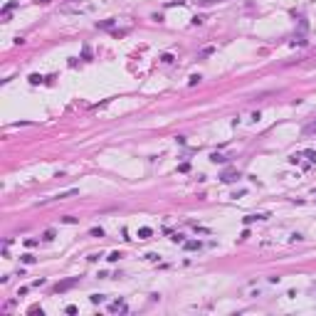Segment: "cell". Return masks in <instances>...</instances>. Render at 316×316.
<instances>
[{"mask_svg": "<svg viewBox=\"0 0 316 316\" xmlns=\"http://www.w3.org/2000/svg\"><path fill=\"white\" fill-rule=\"evenodd\" d=\"M20 259H22L25 264H35V262H37V257H32V254H22Z\"/></svg>", "mask_w": 316, "mask_h": 316, "instance_id": "14", "label": "cell"}, {"mask_svg": "<svg viewBox=\"0 0 316 316\" xmlns=\"http://www.w3.org/2000/svg\"><path fill=\"white\" fill-rule=\"evenodd\" d=\"M178 171H180V173H188V171H190V163H180Z\"/></svg>", "mask_w": 316, "mask_h": 316, "instance_id": "19", "label": "cell"}, {"mask_svg": "<svg viewBox=\"0 0 316 316\" xmlns=\"http://www.w3.org/2000/svg\"><path fill=\"white\" fill-rule=\"evenodd\" d=\"M210 161H212V163H225L227 158H225V156H220V153H210Z\"/></svg>", "mask_w": 316, "mask_h": 316, "instance_id": "12", "label": "cell"}, {"mask_svg": "<svg viewBox=\"0 0 316 316\" xmlns=\"http://www.w3.org/2000/svg\"><path fill=\"white\" fill-rule=\"evenodd\" d=\"M151 235H153L151 227H141V230H138V240H151Z\"/></svg>", "mask_w": 316, "mask_h": 316, "instance_id": "6", "label": "cell"}, {"mask_svg": "<svg viewBox=\"0 0 316 316\" xmlns=\"http://www.w3.org/2000/svg\"><path fill=\"white\" fill-rule=\"evenodd\" d=\"M215 3H222V0H200V5H215Z\"/></svg>", "mask_w": 316, "mask_h": 316, "instance_id": "25", "label": "cell"}, {"mask_svg": "<svg viewBox=\"0 0 316 316\" xmlns=\"http://www.w3.org/2000/svg\"><path fill=\"white\" fill-rule=\"evenodd\" d=\"M212 52H215V47H212V45H210V47H202V49H200V57H210Z\"/></svg>", "mask_w": 316, "mask_h": 316, "instance_id": "13", "label": "cell"}, {"mask_svg": "<svg viewBox=\"0 0 316 316\" xmlns=\"http://www.w3.org/2000/svg\"><path fill=\"white\" fill-rule=\"evenodd\" d=\"M161 59H163L165 64H171V62H173V54H168V52H165V54H163V57H161Z\"/></svg>", "mask_w": 316, "mask_h": 316, "instance_id": "23", "label": "cell"}, {"mask_svg": "<svg viewBox=\"0 0 316 316\" xmlns=\"http://www.w3.org/2000/svg\"><path fill=\"white\" fill-rule=\"evenodd\" d=\"M64 311H67V314H77V311H79V309H77V306H74V304H69V306H67V309H64Z\"/></svg>", "mask_w": 316, "mask_h": 316, "instance_id": "27", "label": "cell"}, {"mask_svg": "<svg viewBox=\"0 0 316 316\" xmlns=\"http://www.w3.org/2000/svg\"><path fill=\"white\" fill-rule=\"evenodd\" d=\"M62 222H67V225H74V222H77V217H72V215H67V217H62Z\"/></svg>", "mask_w": 316, "mask_h": 316, "instance_id": "22", "label": "cell"}, {"mask_svg": "<svg viewBox=\"0 0 316 316\" xmlns=\"http://www.w3.org/2000/svg\"><path fill=\"white\" fill-rule=\"evenodd\" d=\"M301 240H304L301 235H291V237H289V242H301Z\"/></svg>", "mask_w": 316, "mask_h": 316, "instance_id": "28", "label": "cell"}, {"mask_svg": "<svg viewBox=\"0 0 316 316\" xmlns=\"http://www.w3.org/2000/svg\"><path fill=\"white\" fill-rule=\"evenodd\" d=\"M306 158L311 161V163H316V151H306Z\"/></svg>", "mask_w": 316, "mask_h": 316, "instance_id": "24", "label": "cell"}, {"mask_svg": "<svg viewBox=\"0 0 316 316\" xmlns=\"http://www.w3.org/2000/svg\"><path fill=\"white\" fill-rule=\"evenodd\" d=\"M198 82H200V74H193V77H190V79H188V84H190V87H195V84H198Z\"/></svg>", "mask_w": 316, "mask_h": 316, "instance_id": "18", "label": "cell"}, {"mask_svg": "<svg viewBox=\"0 0 316 316\" xmlns=\"http://www.w3.org/2000/svg\"><path fill=\"white\" fill-rule=\"evenodd\" d=\"M30 314H40V316H42L45 311H42V306H32V309H30Z\"/></svg>", "mask_w": 316, "mask_h": 316, "instance_id": "26", "label": "cell"}, {"mask_svg": "<svg viewBox=\"0 0 316 316\" xmlns=\"http://www.w3.org/2000/svg\"><path fill=\"white\" fill-rule=\"evenodd\" d=\"M114 25H116V20H101V22H97V27H99V30H111Z\"/></svg>", "mask_w": 316, "mask_h": 316, "instance_id": "8", "label": "cell"}, {"mask_svg": "<svg viewBox=\"0 0 316 316\" xmlns=\"http://www.w3.org/2000/svg\"><path fill=\"white\" fill-rule=\"evenodd\" d=\"M89 235H91V237H104V230H101V227H94Z\"/></svg>", "mask_w": 316, "mask_h": 316, "instance_id": "17", "label": "cell"}, {"mask_svg": "<svg viewBox=\"0 0 316 316\" xmlns=\"http://www.w3.org/2000/svg\"><path fill=\"white\" fill-rule=\"evenodd\" d=\"M40 82H42L40 74H32V77H30V84H40Z\"/></svg>", "mask_w": 316, "mask_h": 316, "instance_id": "21", "label": "cell"}, {"mask_svg": "<svg viewBox=\"0 0 316 316\" xmlns=\"http://www.w3.org/2000/svg\"><path fill=\"white\" fill-rule=\"evenodd\" d=\"M202 22H205V17H202V15H195V17H193V25H202Z\"/></svg>", "mask_w": 316, "mask_h": 316, "instance_id": "20", "label": "cell"}, {"mask_svg": "<svg viewBox=\"0 0 316 316\" xmlns=\"http://www.w3.org/2000/svg\"><path fill=\"white\" fill-rule=\"evenodd\" d=\"M106 259H109V262H119V259H121V252H111Z\"/></svg>", "mask_w": 316, "mask_h": 316, "instance_id": "15", "label": "cell"}, {"mask_svg": "<svg viewBox=\"0 0 316 316\" xmlns=\"http://www.w3.org/2000/svg\"><path fill=\"white\" fill-rule=\"evenodd\" d=\"M104 299H106L104 294H91V296H89V301H91V304H101Z\"/></svg>", "mask_w": 316, "mask_h": 316, "instance_id": "11", "label": "cell"}, {"mask_svg": "<svg viewBox=\"0 0 316 316\" xmlns=\"http://www.w3.org/2000/svg\"><path fill=\"white\" fill-rule=\"evenodd\" d=\"M15 8H17V3H15V0H10V3H8L5 8H3V17H5V20H8V15H10V12L15 10Z\"/></svg>", "mask_w": 316, "mask_h": 316, "instance_id": "7", "label": "cell"}, {"mask_svg": "<svg viewBox=\"0 0 316 316\" xmlns=\"http://www.w3.org/2000/svg\"><path fill=\"white\" fill-rule=\"evenodd\" d=\"M183 245H185V250H190V252H195V250L202 247V242H198V240H190V242H183Z\"/></svg>", "mask_w": 316, "mask_h": 316, "instance_id": "4", "label": "cell"}, {"mask_svg": "<svg viewBox=\"0 0 316 316\" xmlns=\"http://www.w3.org/2000/svg\"><path fill=\"white\" fill-rule=\"evenodd\" d=\"M109 311H126V306H124V301L119 299V301H114V304H109Z\"/></svg>", "mask_w": 316, "mask_h": 316, "instance_id": "9", "label": "cell"}, {"mask_svg": "<svg viewBox=\"0 0 316 316\" xmlns=\"http://www.w3.org/2000/svg\"><path fill=\"white\" fill-rule=\"evenodd\" d=\"M304 134H306V136L316 134V121H311V124H306V126H304Z\"/></svg>", "mask_w": 316, "mask_h": 316, "instance_id": "10", "label": "cell"}, {"mask_svg": "<svg viewBox=\"0 0 316 316\" xmlns=\"http://www.w3.org/2000/svg\"><path fill=\"white\" fill-rule=\"evenodd\" d=\"M77 284H79V277H72V279H64V282H59V284H54V291L62 294V291H67V289H72V287H77Z\"/></svg>", "mask_w": 316, "mask_h": 316, "instance_id": "1", "label": "cell"}, {"mask_svg": "<svg viewBox=\"0 0 316 316\" xmlns=\"http://www.w3.org/2000/svg\"><path fill=\"white\" fill-rule=\"evenodd\" d=\"M267 217H269V215H247V217H245L242 222H245V225H252L254 220H267Z\"/></svg>", "mask_w": 316, "mask_h": 316, "instance_id": "5", "label": "cell"}, {"mask_svg": "<svg viewBox=\"0 0 316 316\" xmlns=\"http://www.w3.org/2000/svg\"><path fill=\"white\" fill-rule=\"evenodd\" d=\"M171 240H173V242H185V237H183L180 232H173V235H171Z\"/></svg>", "mask_w": 316, "mask_h": 316, "instance_id": "16", "label": "cell"}, {"mask_svg": "<svg viewBox=\"0 0 316 316\" xmlns=\"http://www.w3.org/2000/svg\"><path fill=\"white\" fill-rule=\"evenodd\" d=\"M237 178H240V173H237V171H227V173H222V175H220V180H222V183H235Z\"/></svg>", "mask_w": 316, "mask_h": 316, "instance_id": "2", "label": "cell"}, {"mask_svg": "<svg viewBox=\"0 0 316 316\" xmlns=\"http://www.w3.org/2000/svg\"><path fill=\"white\" fill-rule=\"evenodd\" d=\"M45 240H54V230H47V232H45Z\"/></svg>", "mask_w": 316, "mask_h": 316, "instance_id": "29", "label": "cell"}, {"mask_svg": "<svg viewBox=\"0 0 316 316\" xmlns=\"http://www.w3.org/2000/svg\"><path fill=\"white\" fill-rule=\"evenodd\" d=\"M37 3H42V5H47V3H52V0H37Z\"/></svg>", "mask_w": 316, "mask_h": 316, "instance_id": "30", "label": "cell"}, {"mask_svg": "<svg viewBox=\"0 0 316 316\" xmlns=\"http://www.w3.org/2000/svg\"><path fill=\"white\" fill-rule=\"evenodd\" d=\"M74 195H79V190H77V188H72V190H64V193H59V195H57V200H67V198H74Z\"/></svg>", "mask_w": 316, "mask_h": 316, "instance_id": "3", "label": "cell"}]
</instances>
